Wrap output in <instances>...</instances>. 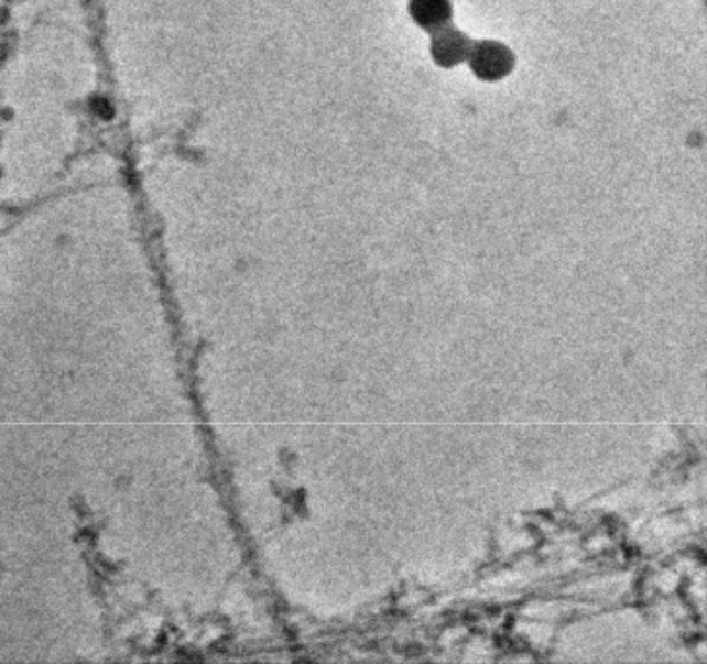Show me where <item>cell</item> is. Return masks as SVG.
Masks as SVG:
<instances>
[{
    "instance_id": "obj_1",
    "label": "cell",
    "mask_w": 707,
    "mask_h": 664,
    "mask_svg": "<svg viewBox=\"0 0 707 664\" xmlns=\"http://www.w3.org/2000/svg\"><path fill=\"white\" fill-rule=\"evenodd\" d=\"M468 65H470L474 75L496 83L511 75L514 68L513 51L507 45L499 42H474L471 43L470 53H468Z\"/></svg>"
},
{
    "instance_id": "obj_2",
    "label": "cell",
    "mask_w": 707,
    "mask_h": 664,
    "mask_svg": "<svg viewBox=\"0 0 707 664\" xmlns=\"http://www.w3.org/2000/svg\"><path fill=\"white\" fill-rule=\"evenodd\" d=\"M433 42H431V53L438 67L453 68L468 59V53L471 50L468 35L456 30L455 25L448 24L433 32Z\"/></svg>"
},
{
    "instance_id": "obj_3",
    "label": "cell",
    "mask_w": 707,
    "mask_h": 664,
    "mask_svg": "<svg viewBox=\"0 0 707 664\" xmlns=\"http://www.w3.org/2000/svg\"><path fill=\"white\" fill-rule=\"evenodd\" d=\"M410 17L425 32H437L450 24L453 2L450 0H410Z\"/></svg>"
}]
</instances>
